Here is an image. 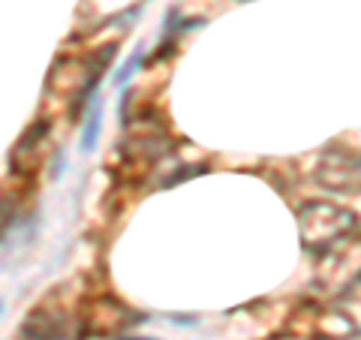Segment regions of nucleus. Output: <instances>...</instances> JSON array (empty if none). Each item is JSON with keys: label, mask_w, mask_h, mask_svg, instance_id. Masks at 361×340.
I'll return each instance as SVG.
<instances>
[{"label": "nucleus", "mask_w": 361, "mask_h": 340, "mask_svg": "<svg viewBox=\"0 0 361 340\" xmlns=\"http://www.w3.org/2000/svg\"><path fill=\"white\" fill-rule=\"evenodd\" d=\"M358 226V217L334 202H307L298 208V235L307 250H329Z\"/></svg>", "instance_id": "obj_1"}, {"label": "nucleus", "mask_w": 361, "mask_h": 340, "mask_svg": "<svg viewBox=\"0 0 361 340\" xmlns=\"http://www.w3.org/2000/svg\"><path fill=\"white\" fill-rule=\"evenodd\" d=\"M313 181L329 193H361V151L355 148H329L313 166Z\"/></svg>", "instance_id": "obj_2"}, {"label": "nucleus", "mask_w": 361, "mask_h": 340, "mask_svg": "<svg viewBox=\"0 0 361 340\" xmlns=\"http://www.w3.org/2000/svg\"><path fill=\"white\" fill-rule=\"evenodd\" d=\"M45 133H49V123L37 121V123H30L27 133L18 139V145L13 148V157H9V166H13L18 175H25V172H30V169L37 166V154L42 148Z\"/></svg>", "instance_id": "obj_3"}, {"label": "nucleus", "mask_w": 361, "mask_h": 340, "mask_svg": "<svg viewBox=\"0 0 361 340\" xmlns=\"http://www.w3.org/2000/svg\"><path fill=\"white\" fill-rule=\"evenodd\" d=\"M25 337L30 340H66V316L33 310L25 325Z\"/></svg>", "instance_id": "obj_4"}, {"label": "nucleus", "mask_w": 361, "mask_h": 340, "mask_svg": "<svg viewBox=\"0 0 361 340\" xmlns=\"http://www.w3.org/2000/svg\"><path fill=\"white\" fill-rule=\"evenodd\" d=\"M99 130H103V103L99 97L90 99V111L85 118V130H82V151H94L99 142Z\"/></svg>", "instance_id": "obj_5"}, {"label": "nucleus", "mask_w": 361, "mask_h": 340, "mask_svg": "<svg viewBox=\"0 0 361 340\" xmlns=\"http://www.w3.org/2000/svg\"><path fill=\"white\" fill-rule=\"evenodd\" d=\"M139 63H142V49H135V51H133V58L121 66V73H118V78H115V85H118V87L127 85V82H130V75L139 70Z\"/></svg>", "instance_id": "obj_6"}, {"label": "nucleus", "mask_w": 361, "mask_h": 340, "mask_svg": "<svg viewBox=\"0 0 361 340\" xmlns=\"http://www.w3.org/2000/svg\"><path fill=\"white\" fill-rule=\"evenodd\" d=\"M121 340H148V337H121Z\"/></svg>", "instance_id": "obj_7"}, {"label": "nucleus", "mask_w": 361, "mask_h": 340, "mask_svg": "<svg viewBox=\"0 0 361 340\" xmlns=\"http://www.w3.org/2000/svg\"><path fill=\"white\" fill-rule=\"evenodd\" d=\"M0 308H4V304H0Z\"/></svg>", "instance_id": "obj_8"}]
</instances>
